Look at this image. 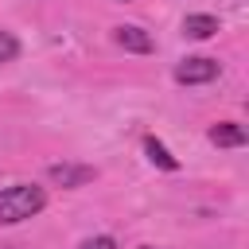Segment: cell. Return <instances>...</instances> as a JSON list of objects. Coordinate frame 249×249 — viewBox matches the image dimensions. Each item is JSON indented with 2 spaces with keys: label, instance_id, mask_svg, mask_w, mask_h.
I'll return each instance as SVG.
<instances>
[{
  "label": "cell",
  "instance_id": "6da1fadb",
  "mask_svg": "<svg viewBox=\"0 0 249 249\" xmlns=\"http://www.w3.org/2000/svg\"><path fill=\"white\" fill-rule=\"evenodd\" d=\"M43 206H47L43 187H35V183H12V187L0 191V226L27 222V218H35Z\"/></svg>",
  "mask_w": 249,
  "mask_h": 249
},
{
  "label": "cell",
  "instance_id": "7a4b0ae2",
  "mask_svg": "<svg viewBox=\"0 0 249 249\" xmlns=\"http://www.w3.org/2000/svg\"><path fill=\"white\" fill-rule=\"evenodd\" d=\"M218 74H222L218 58H202V54L183 58V62L175 66V82H179V86H202V82H214Z\"/></svg>",
  "mask_w": 249,
  "mask_h": 249
},
{
  "label": "cell",
  "instance_id": "3957f363",
  "mask_svg": "<svg viewBox=\"0 0 249 249\" xmlns=\"http://www.w3.org/2000/svg\"><path fill=\"white\" fill-rule=\"evenodd\" d=\"M113 43L124 47V51H132V54H152V51H156V39H152L144 27H136V23L113 27Z\"/></svg>",
  "mask_w": 249,
  "mask_h": 249
},
{
  "label": "cell",
  "instance_id": "277c9868",
  "mask_svg": "<svg viewBox=\"0 0 249 249\" xmlns=\"http://www.w3.org/2000/svg\"><path fill=\"white\" fill-rule=\"evenodd\" d=\"M47 179L58 183V187H86L93 179V167H86V163H51Z\"/></svg>",
  "mask_w": 249,
  "mask_h": 249
},
{
  "label": "cell",
  "instance_id": "5b68a950",
  "mask_svg": "<svg viewBox=\"0 0 249 249\" xmlns=\"http://www.w3.org/2000/svg\"><path fill=\"white\" fill-rule=\"evenodd\" d=\"M249 140V132L237 124V121H218L214 128H210V144H218V148H241Z\"/></svg>",
  "mask_w": 249,
  "mask_h": 249
},
{
  "label": "cell",
  "instance_id": "8992f818",
  "mask_svg": "<svg viewBox=\"0 0 249 249\" xmlns=\"http://www.w3.org/2000/svg\"><path fill=\"white\" fill-rule=\"evenodd\" d=\"M214 31H218V19H214V16H202V12H198V16H187V19H183V35H187V39H210Z\"/></svg>",
  "mask_w": 249,
  "mask_h": 249
},
{
  "label": "cell",
  "instance_id": "52a82bcc",
  "mask_svg": "<svg viewBox=\"0 0 249 249\" xmlns=\"http://www.w3.org/2000/svg\"><path fill=\"white\" fill-rule=\"evenodd\" d=\"M144 152H148V160H152L156 167H163V171H179V160H175L156 136H144Z\"/></svg>",
  "mask_w": 249,
  "mask_h": 249
},
{
  "label": "cell",
  "instance_id": "ba28073f",
  "mask_svg": "<svg viewBox=\"0 0 249 249\" xmlns=\"http://www.w3.org/2000/svg\"><path fill=\"white\" fill-rule=\"evenodd\" d=\"M19 54V39L12 31H0V62H12Z\"/></svg>",
  "mask_w": 249,
  "mask_h": 249
},
{
  "label": "cell",
  "instance_id": "9c48e42d",
  "mask_svg": "<svg viewBox=\"0 0 249 249\" xmlns=\"http://www.w3.org/2000/svg\"><path fill=\"white\" fill-rule=\"evenodd\" d=\"M78 249H117V241H113L109 233H97V237H86Z\"/></svg>",
  "mask_w": 249,
  "mask_h": 249
},
{
  "label": "cell",
  "instance_id": "30bf717a",
  "mask_svg": "<svg viewBox=\"0 0 249 249\" xmlns=\"http://www.w3.org/2000/svg\"><path fill=\"white\" fill-rule=\"evenodd\" d=\"M144 249H156V245H144Z\"/></svg>",
  "mask_w": 249,
  "mask_h": 249
}]
</instances>
